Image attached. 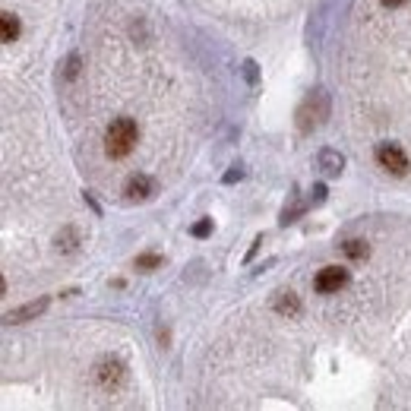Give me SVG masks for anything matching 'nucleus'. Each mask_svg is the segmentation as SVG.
<instances>
[{
    "label": "nucleus",
    "instance_id": "nucleus-1",
    "mask_svg": "<svg viewBox=\"0 0 411 411\" xmlns=\"http://www.w3.org/2000/svg\"><path fill=\"white\" fill-rule=\"evenodd\" d=\"M137 139H139L137 120L117 117V120H111L105 130V152L111 155V158H127V155L137 149Z\"/></svg>",
    "mask_w": 411,
    "mask_h": 411
},
{
    "label": "nucleus",
    "instance_id": "nucleus-2",
    "mask_svg": "<svg viewBox=\"0 0 411 411\" xmlns=\"http://www.w3.org/2000/svg\"><path fill=\"white\" fill-rule=\"evenodd\" d=\"M326 108H329V102H326V95H323V89H316L313 95L307 98L304 105H301V111H298V127L301 130H313L316 124H323V117H326Z\"/></svg>",
    "mask_w": 411,
    "mask_h": 411
},
{
    "label": "nucleus",
    "instance_id": "nucleus-3",
    "mask_svg": "<svg viewBox=\"0 0 411 411\" xmlns=\"http://www.w3.org/2000/svg\"><path fill=\"white\" fill-rule=\"evenodd\" d=\"M376 161H380V168L383 171H389V174H395V178H405L408 174V155L399 149L395 143H383L380 149H376Z\"/></svg>",
    "mask_w": 411,
    "mask_h": 411
},
{
    "label": "nucleus",
    "instance_id": "nucleus-4",
    "mask_svg": "<svg viewBox=\"0 0 411 411\" xmlns=\"http://www.w3.org/2000/svg\"><path fill=\"white\" fill-rule=\"evenodd\" d=\"M345 285H348V269H342V266L320 269V272H316V279H313V288L320 294H335V291H342Z\"/></svg>",
    "mask_w": 411,
    "mask_h": 411
},
{
    "label": "nucleus",
    "instance_id": "nucleus-5",
    "mask_svg": "<svg viewBox=\"0 0 411 411\" xmlns=\"http://www.w3.org/2000/svg\"><path fill=\"white\" fill-rule=\"evenodd\" d=\"M95 376L105 389H117L120 383H124V364H120L117 358H105L102 364H98Z\"/></svg>",
    "mask_w": 411,
    "mask_h": 411
},
{
    "label": "nucleus",
    "instance_id": "nucleus-6",
    "mask_svg": "<svg viewBox=\"0 0 411 411\" xmlns=\"http://www.w3.org/2000/svg\"><path fill=\"white\" fill-rule=\"evenodd\" d=\"M155 190L152 178H146V174H133L130 180H127V199H133V203H139V199H149Z\"/></svg>",
    "mask_w": 411,
    "mask_h": 411
},
{
    "label": "nucleus",
    "instance_id": "nucleus-7",
    "mask_svg": "<svg viewBox=\"0 0 411 411\" xmlns=\"http://www.w3.org/2000/svg\"><path fill=\"white\" fill-rule=\"evenodd\" d=\"M45 307H48V298H42V301H32V304H25V307H16V310H10V313L4 316V323H25V320H35L38 313H45Z\"/></svg>",
    "mask_w": 411,
    "mask_h": 411
},
{
    "label": "nucleus",
    "instance_id": "nucleus-8",
    "mask_svg": "<svg viewBox=\"0 0 411 411\" xmlns=\"http://www.w3.org/2000/svg\"><path fill=\"white\" fill-rule=\"evenodd\" d=\"M19 32H23V23H19V16H13V13L0 10V45L16 42Z\"/></svg>",
    "mask_w": 411,
    "mask_h": 411
},
{
    "label": "nucleus",
    "instance_id": "nucleus-9",
    "mask_svg": "<svg viewBox=\"0 0 411 411\" xmlns=\"http://www.w3.org/2000/svg\"><path fill=\"white\" fill-rule=\"evenodd\" d=\"M275 310H279V313H285V316H294V313L301 310L298 294H291V291H279V298H275Z\"/></svg>",
    "mask_w": 411,
    "mask_h": 411
},
{
    "label": "nucleus",
    "instance_id": "nucleus-10",
    "mask_svg": "<svg viewBox=\"0 0 411 411\" xmlns=\"http://www.w3.org/2000/svg\"><path fill=\"white\" fill-rule=\"evenodd\" d=\"M320 165H323V171H326V174H339L342 168H345V158H342L339 152L326 149V152H320Z\"/></svg>",
    "mask_w": 411,
    "mask_h": 411
},
{
    "label": "nucleus",
    "instance_id": "nucleus-11",
    "mask_svg": "<svg viewBox=\"0 0 411 411\" xmlns=\"http://www.w3.org/2000/svg\"><path fill=\"white\" fill-rule=\"evenodd\" d=\"M342 253L352 260H364L370 253V244L367 241H345V244H342Z\"/></svg>",
    "mask_w": 411,
    "mask_h": 411
},
{
    "label": "nucleus",
    "instance_id": "nucleus-12",
    "mask_svg": "<svg viewBox=\"0 0 411 411\" xmlns=\"http://www.w3.org/2000/svg\"><path fill=\"white\" fill-rule=\"evenodd\" d=\"M155 266H161V257H155V253H146V257L137 260V269H143V272H149Z\"/></svg>",
    "mask_w": 411,
    "mask_h": 411
},
{
    "label": "nucleus",
    "instance_id": "nucleus-13",
    "mask_svg": "<svg viewBox=\"0 0 411 411\" xmlns=\"http://www.w3.org/2000/svg\"><path fill=\"white\" fill-rule=\"evenodd\" d=\"M209 231H212V221H199V225L193 228V234H197V238H206Z\"/></svg>",
    "mask_w": 411,
    "mask_h": 411
},
{
    "label": "nucleus",
    "instance_id": "nucleus-14",
    "mask_svg": "<svg viewBox=\"0 0 411 411\" xmlns=\"http://www.w3.org/2000/svg\"><path fill=\"white\" fill-rule=\"evenodd\" d=\"M380 4H383V6H389V10H395V6H402L405 0H380Z\"/></svg>",
    "mask_w": 411,
    "mask_h": 411
},
{
    "label": "nucleus",
    "instance_id": "nucleus-15",
    "mask_svg": "<svg viewBox=\"0 0 411 411\" xmlns=\"http://www.w3.org/2000/svg\"><path fill=\"white\" fill-rule=\"evenodd\" d=\"M6 294V282H4V275H0V298Z\"/></svg>",
    "mask_w": 411,
    "mask_h": 411
}]
</instances>
